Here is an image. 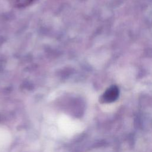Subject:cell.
<instances>
[{"label":"cell","instance_id":"1","mask_svg":"<svg viewBox=\"0 0 152 152\" xmlns=\"http://www.w3.org/2000/svg\"><path fill=\"white\" fill-rule=\"evenodd\" d=\"M119 96V89L116 86L109 87L102 97V100L104 102H112L117 99Z\"/></svg>","mask_w":152,"mask_h":152},{"label":"cell","instance_id":"2","mask_svg":"<svg viewBox=\"0 0 152 152\" xmlns=\"http://www.w3.org/2000/svg\"><path fill=\"white\" fill-rule=\"evenodd\" d=\"M9 3L15 8H23L30 6L36 0H8Z\"/></svg>","mask_w":152,"mask_h":152}]
</instances>
